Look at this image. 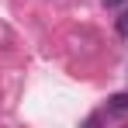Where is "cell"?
Segmentation results:
<instances>
[{"label":"cell","instance_id":"6da1fadb","mask_svg":"<svg viewBox=\"0 0 128 128\" xmlns=\"http://www.w3.org/2000/svg\"><path fill=\"white\" fill-rule=\"evenodd\" d=\"M107 114H128V90H121V94H111L107 97Z\"/></svg>","mask_w":128,"mask_h":128},{"label":"cell","instance_id":"7a4b0ae2","mask_svg":"<svg viewBox=\"0 0 128 128\" xmlns=\"http://www.w3.org/2000/svg\"><path fill=\"white\" fill-rule=\"evenodd\" d=\"M114 28H118V35H121V38H128V10L118 18V24H114Z\"/></svg>","mask_w":128,"mask_h":128},{"label":"cell","instance_id":"3957f363","mask_svg":"<svg viewBox=\"0 0 128 128\" xmlns=\"http://www.w3.org/2000/svg\"><path fill=\"white\" fill-rule=\"evenodd\" d=\"M104 4L107 7H118V4H125V0H104Z\"/></svg>","mask_w":128,"mask_h":128}]
</instances>
